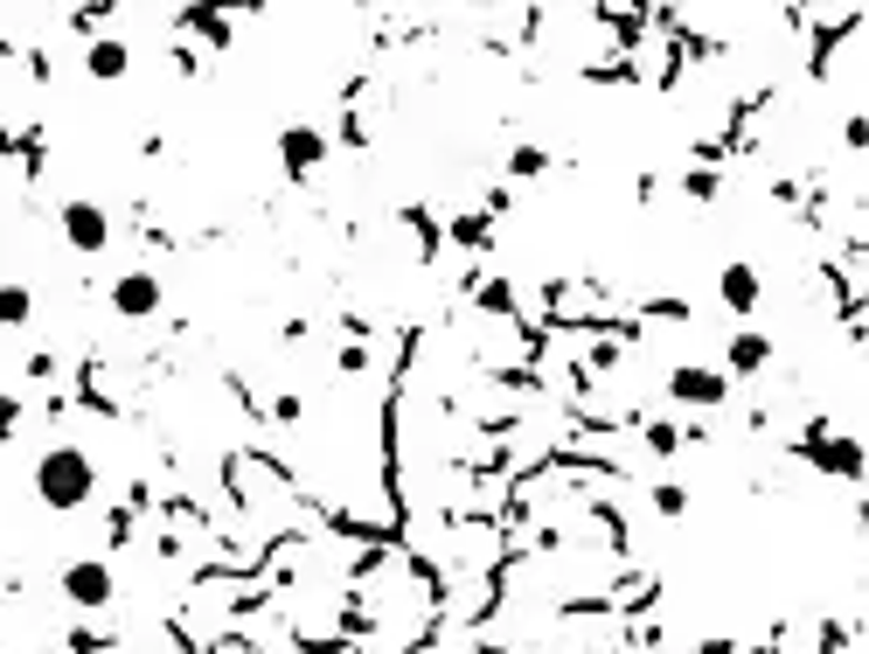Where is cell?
Wrapping results in <instances>:
<instances>
[{
  "label": "cell",
  "mask_w": 869,
  "mask_h": 654,
  "mask_svg": "<svg viewBox=\"0 0 869 654\" xmlns=\"http://www.w3.org/2000/svg\"><path fill=\"white\" fill-rule=\"evenodd\" d=\"M841 147H849V153H862V147H869V119H862V112H856L849 125H841Z\"/></svg>",
  "instance_id": "cell-16"
},
{
  "label": "cell",
  "mask_w": 869,
  "mask_h": 654,
  "mask_svg": "<svg viewBox=\"0 0 869 654\" xmlns=\"http://www.w3.org/2000/svg\"><path fill=\"white\" fill-rule=\"evenodd\" d=\"M321 161H327V133H321V125H285V133H279V168L293 174V181H313Z\"/></svg>",
  "instance_id": "cell-4"
},
{
  "label": "cell",
  "mask_w": 869,
  "mask_h": 654,
  "mask_svg": "<svg viewBox=\"0 0 869 654\" xmlns=\"http://www.w3.org/2000/svg\"><path fill=\"white\" fill-rule=\"evenodd\" d=\"M84 77H91V84H125V77H133V42L91 36L84 42Z\"/></svg>",
  "instance_id": "cell-7"
},
{
  "label": "cell",
  "mask_w": 869,
  "mask_h": 654,
  "mask_svg": "<svg viewBox=\"0 0 869 654\" xmlns=\"http://www.w3.org/2000/svg\"><path fill=\"white\" fill-rule=\"evenodd\" d=\"M362 370H368V349H362V342L341 349V376H362Z\"/></svg>",
  "instance_id": "cell-18"
},
{
  "label": "cell",
  "mask_w": 869,
  "mask_h": 654,
  "mask_svg": "<svg viewBox=\"0 0 869 654\" xmlns=\"http://www.w3.org/2000/svg\"><path fill=\"white\" fill-rule=\"evenodd\" d=\"M681 189H689V202H709V195H717V174L696 168V174H681Z\"/></svg>",
  "instance_id": "cell-15"
},
{
  "label": "cell",
  "mask_w": 869,
  "mask_h": 654,
  "mask_svg": "<svg viewBox=\"0 0 869 654\" xmlns=\"http://www.w3.org/2000/svg\"><path fill=\"white\" fill-rule=\"evenodd\" d=\"M647 446H654V453H675L681 432H675V425H647Z\"/></svg>",
  "instance_id": "cell-17"
},
{
  "label": "cell",
  "mask_w": 869,
  "mask_h": 654,
  "mask_svg": "<svg viewBox=\"0 0 869 654\" xmlns=\"http://www.w3.org/2000/svg\"><path fill=\"white\" fill-rule=\"evenodd\" d=\"M181 21H189L209 49H230V21H223V14H181Z\"/></svg>",
  "instance_id": "cell-11"
},
{
  "label": "cell",
  "mask_w": 869,
  "mask_h": 654,
  "mask_svg": "<svg viewBox=\"0 0 869 654\" xmlns=\"http://www.w3.org/2000/svg\"><path fill=\"white\" fill-rule=\"evenodd\" d=\"M696 654H730V641H703V647H696Z\"/></svg>",
  "instance_id": "cell-20"
},
{
  "label": "cell",
  "mask_w": 869,
  "mask_h": 654,
  "mask_svg": "<svg viewBox=\"0 0 869 654\" xmlns=\"http://www.w3.org/2000/svg\"><path fill=\"white\" fill-rule=\"evenodd\" d=\"M508 174H515V181L549 174V153H543V147H515V153H508Z\"/></svg>",
  "instance_id": "cell-12"
},
{
  "label": "cell",
  "mask_w": 869,
  "mask_h": 654,
  "mask_svg": "<svg viewBox=\"0 0 869 654\" xmlns=\"http://www.w3.org/2000/svg\"><path fill=\"white\" fill-rule=\"evenodd\" d=\"M57 585H63V598H70L77 613H104L119 598V578H112V564H104V557H70Z\"/></svg>",
  "instance_id": "cell-2"
},
{
  "label": "cell",
  "mask_w": 869,
  "mask_h": 654,
  "mask_svg": "<svg viewBox=\"0 0 869 654\" xmlns=\"http://www.w3.org/2000/svg\"><path fill=\"white\" fill-rule=\"evenodd\" d=\"M654 509L661 515H689V487L681 481H654Z\"/></svg>",
  "instance_id": "cell-13"
},
{
  "label": "cell",
  "mask_w": 869,
  "mask_h": 654,
  "mask_svg": "<svg viewBox=\"0 0 869 654\" xmlns=\"http://www.w3.org/2000/svg\"><path fill=\"white\" fill-rule=\"evenodd\" d=\"M57 223H63V244L84 251V258H98L104 244H112V217H104L98 202H84V195H70V202L57 209Z\"/></svg>",
  "instance_id": "cell-3"
},
{
  "label": "cell",
  "mask_w": 869,
  "mask_h": 654,
  "mask_svg": "<svg viewBox=\"0 0 869 654\" xmlns=\"http://www.w3.org/2000/svg\"><path fill=\"white\" fill-rule=\"evenodd\" d=\"M766 362H772V342H766V334H730V376H758V370H766Z\"/></svg>",
  "instance_id": "cell-9"
},
{
  "label": "cell",
  "mask_w": 869,
  "mask_h": 654,
  "mask_svg": "<svg viewBox=\"0 0 869 654\" xmlns=\"http://www.w3.org/2000/svg\"><path fill=\"white\" fill-rule=\"evenodd\" d=\"M216 654H257V647H251V641H223Z\"/></svg>",
  "instance_id": "cell-19"
},
{
  "label": "cell",
  "mask_w": 869,
  "mask_h": 654,
  "mask_svg": "<svg viewBox=\"0 0 869 654\" xmlns=\"http://www.w3.org/2000/svg\"><path fill=\"white\" fill-rule=\"evenodd\" d=\"M36 321V293L29 285H0V328H29Z\"/></svg>",
  "instance_id": "cell-10"
},
{
  "label": "cell",
  "mask_w": 869,
  "mask_h": 654,
  "mask_svg": "<svg viewBox=\"0 0 869 654\" xmlns=\"http://www.w3.org/2000/svg\"><path fill=\"white\" fill-rule=\"evenodd\" d=\"M112 313H119V321H153V313H161V279H153L146 265L119 272L112 279Z\"/></svg>",
  "instance_id": "cell-5"
},
{
  "label": "cell",
  "mask_w": 869,
  "mask_h": 654,
  "mask_svg": "<svg viewBox=\"0 0 869 654\" xmlns=\"http://www.w3.org/2000/svg\"><path fill=\"white\" fill-rule=\"evenodd\" d=\"M668 398L675 404H696V411H717L730 398V376L703 370V362H681V370H668Z\"/></svg>",
  "instance_id": "cell-6"
},
{
  "label": "cell",
  "mask_w": 869,
  "mask_h": 654,
  "mask_svg": "<svg viewBox=\"0 0 869 654\" xmlns=\"http://www.w3.org/2000/svg\"><path fill=\"white\" fill-rule=\"evenodd\" d=\"M29 487H36V502L49 515H77V509H91V494H98V460L84 446H49L36 460Z\"/></svg>",
  "instance_id": "cell-1"
},
{
  "label": "cell",
  "mask_w": 869,
  "mask_h": 654,
  "mask_svg": "<svg viewBox=\"0 0 869 654\" xmlns=\"http://www.w3.org/2000/svg\"><path fill=\"white\" fill-rule=\"evenodd\" d=\"M487 223H494L487 209H481V217H453V238H459L466 251H481V244H487Z\"/></svg>",
  "instance_id": "cell-14"
},
{
  "label": "cell",
  "mask_w": 869,
  "mask_h": 654,
  "mask_svg": "<svg viewBox=\"0 0 869 654\" xmlns=\"http://www.w3.org/2000/svg\"><path fill=\"white\" fill-rule=\"evenodd\" d=\"M717 300L737 313V321H751L758 300H766V279H758V265H745V258H737V265H724V272H717Z\"/></svg>",
  "instance_id": "cell-8"
}]
</instances>
